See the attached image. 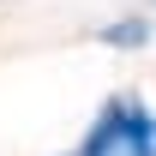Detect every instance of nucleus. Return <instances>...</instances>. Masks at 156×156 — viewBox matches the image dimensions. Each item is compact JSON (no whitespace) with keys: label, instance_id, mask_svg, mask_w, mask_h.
Listing matches in <instances>:
<instances>
[{"label":"nucleus","instance_id":"1","mask_svg":"<svg viewBox=\"0 0 156 156\" xmlns=\"http://www.w3.org/2000/svg\"><path fill=\"white\" fill-rule=\"evenodd\" d=\"M78 156H156V114L132 96H114L90 120Z\"/></svg>","mask_w":156,"mask_h":156},{"label":"nucleus","instance_id":"2","mask_svg":"<svg viewBox=\"0 0 156 156\" xmlns=\"http://www.w3.org/2000/svg\"><path fill=\"white\" fill-rule=\"evenodd\" d=\"M96 36H102V42H114V48H144V42H150V18H120V24H102Z\"/></svg>","mask_w":156,"mask_h":156}]
</instances>
